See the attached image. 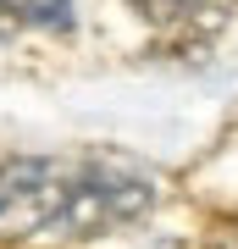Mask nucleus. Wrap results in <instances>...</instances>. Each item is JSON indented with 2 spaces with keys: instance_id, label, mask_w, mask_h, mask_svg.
<instances>
[{
  "instance_id": "7ed1b4c3",
  "label": "nucleus",
  "mask_w": 238,
  "mask_h": 249,
  "mask_svg": "<svg viewBox=\"0 0 238 249\" xmlns=\"http://www.w3.org/2000/svg\"><path fill=\"white\" fill-rule=\"evenodd\" d=\"M128 6L166 34H211L233 17V0H128Z\"/></svg>"
},
{
  "instance_id": "f257e3e1",
  "label": "nucleus",
  "mask_w": 238,
  "mask_h": 249,
  "mask_svg": "<svg viewBox=\"0 0 238 249\" xmlns=\"http://www.w3.org/2000/svg\"><path fill=\"white\" fill-rule=\"evenodd\" d=\"M155 205V183L144 178L139 166L128 160H111V155H89L78 172H72V188H67V211H61V227L67 238H100L111 227H128L139 216H150Z\"/></svg>"
},
{
  "instance_id": "39448f33",
  "label": "nucleus",
  "mask_w": 238,
  "mask_h": 249,
  "mask_svg": "<svg viewBox=\"0 0 238 249\" xmlns=\"http://www.w3.org/2000/svg\"><path fill=\"white\" fill-rule=\"evenodd\" d=\"M28 28V11H22V0H0V45L6 39H17Z\"/></svg>"
},
{
  "instance_id": "f03ea898",
  "label": "nucleus",
  "mask_w": 238,
  "mask_h": 249,
  "mask_svg": "<svg viewBox=\"0 0 238 249\" xmlns=\"http://www.w3.org/2000/svg\"><path fill=\"white\" fill-rule=\"evenodd\" d=\"M72 172L50 155H6L0 160V238H34L55 227L67 211Z\"/></svg>"
},
{
  "instance_id": "20e7f679",
  "label": "nucleus",
  "mask_w": 238,
  "mask_h": 249,
  "mask_svg": "<svg viewBox=\"0 0 238 249\" xmlns=\"http://www.w3.org/2000/svg\"><path fill=\"white\" fill-rule=\"evenodd\" d=\"M22 11H28V22H44V28H72V6H67V0H44V6L34 0V6H22Z\"/></svg>"
}]
</instances>
